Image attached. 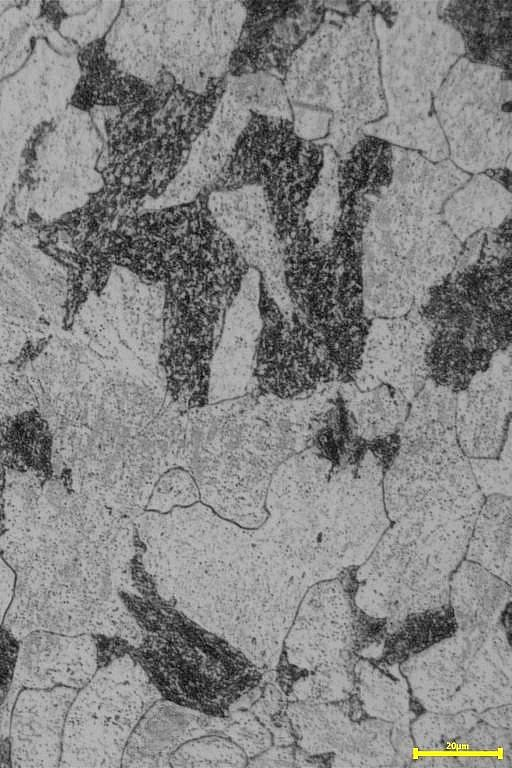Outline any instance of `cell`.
<instances>
[{
    "label": "cell",
    "mask_w": 512,
    "mask_h": 768,
    "mask_svg": "<svg viewBox=\"0 0 512 768\" xmlns=\"http://www.w3.org/2000/svg\"><path fill=\"white\" fill-rule=\"evenodd\" d=\"M225 83L224 78L211 80L197 93L165 74L140 106L128 112L107 109L105 144L97 164L100 191L124 216L159 198L176 178L224 94Z\"/></svg>",
    "instance_id": "cell-1"
},
{
    "label": "cell",
    "mask_w": 512,
    "mask_h": 768,
    "mask_svg": "<svg viewBox=\"0 0 512 768\" xmlns=\"http://www.w3.org/2000/svg\"><path fill=\"white\" fill-rule=\"evenodd\" d=\"M380 40L388 115L364 134L420 151L439 162L448 147L434 109V97L464 54L459 35L438 15V2H372Z\"/></svg>",
    "instance_id": "cell-2"
},
{
    "label": "cell",
    "mask_w": 512,
    "mask_h": 768,
    "mask_svg": "<svg viewBox=\"0 0 512 768\" xmlns=\"http://www.w3.org/2000/svg\"><path fill=\"white\" fill-rule=\"evenodd\" d=\"M455 393L427 380L413 398L400 448L385 471L387 515L416 531L469 528L483 503L458 445Z\"/></svg>",
    "instance_id": "cell-3"
},
{
    "label": "cell",
    "mask_w": 512,
    "mask_h": 768,
    "mask_svg": "<svg viewBox=\"0 0 512 768\" xmlns=\"http://www.w3.org/2000/svg\"><path fill=\"white\" fill-rule=\"evenodd\" d=\"M369 3L330 17L295 52L284 78L293 109L329 114L323 143L338 156L362 138L386 112L378 71L377 40Z\"/></svg>",
    "instance_id": "cell-4"
},
{
    "label": "cell",
    "mask_w": 512,
    "mask_h": 768,
    "mask_svg": "<svg viewBox=\"0 0 512 768\" xmlns=\"http://www.w3.org/2000/svg\"><path fill=\"white\" fill-rule=\"evenodd\" d=\"M208 196L119 218L102 259L147 284H199L236 299L250 268L214 220Z\"/></svg>",
    "instance_id": "cell-5"
},
{
    "label": "cell",
    "mask_w": 512,
    "mask_h": 768,
    "mask_svg": "<svg viewBox=\"0 0 512 768\" xmlns=\"http://www.w3.org/2000/svg\"><path fill=\"white\" fill-rule=\"evenodd\" d=\"M461 242L433 210L390 185L375 201L362 235L366 314L400 317L455 268Z\"/></svg>",
    "instance_id": "cell-6"
},
{
    "label": "cell",
    "mask_w": 512,
    "mask_h": 768,
    "mask_svg": "<svg viewBox=\"0 0 512 768\" xmlns=\"http://www.w3.org/2000/svg\"><path fill=\"white\" fill-rule=\"evenodd\" d=\"M323 165V145L299 137L293 122L251 113L220 175L207 189L260 187L281 244L304 222Z\"/></svg>",
    "instance_id": "cell-7"
},
{
    "label": "cell",
    "mask_w": 512,
    "mask_h": 768,
    "mask_svg": "<svg viewBox=\"0 0 512 768\" xmlns=\"http://www.w3.org/2000/svg\"><path fill=\"white\" fill-rule=\"evenodd\" d=\"M434 109L459 169H510L511 73L461 58L442 83Z\"/></svg>",
    "instance_id": "cell-8"
},
{
    "label": "cell",
    "mask_w": 512,
    "mask_h": 768,
    "mask_svg": "<svg viewBox=\"0 0 512 768\" xmlns=\"http://www.w3.org/2000/svg\"><path fill=\"white\" fill-rule=\"evenodd\" d=\"M163 291L157 361L166 396L179 412L186 413L209 402L214 354L235 299L186 282L166 283Z\"/></svg>",
    "instance_id": "cell-9"
},
{
    "label": "cell",
    "mask_w": 512,
    "mask_h": 768,
    "mask_svg": "<svg viewBox=\"0 0 512 768\" xmlns=\"http://www.w3.org/2000/svg\"><path fill=\"white\" fill-rule=\"evenodd\" d=\"M429 331L492 355L511 348V255L484 245L431 288L415 310Z\"/></svg>",
    "instance_id": "cell-10"
},
{
    "label": "cell",
    "mask_w": 512,
    "mask_h": 768,
    "mask_svg": "<svg viewBox=\"0 0 512 768\" xmlns=\"http://www.w3.org/2000/svg\"><path fill=\"white\" fill-rule=\"evenodd\" d=\"M157 691L128 655L98 668L68 710L59 766L120 767L124 745Z\"/></svg>",
    "instance_id": "cell-11"
},
{
    "label": "cell",
    "mask_w": 512,
    "mask_h": 768,
    "mask_svg": "<svg viewBox=\"0 0 512 768\" xmlns=\"http://www.w3.org/2000/svg\"><path fill=\"white\" fill-rule=\"evenodd\" d=\"M257 308L255 397L297 400L340 383L321 333L296 312L286 313L259 275Z\"/></svg>",
    "instance_id": "cell-12"
},
{
    "label": "cell",
    "mask_w": 512,
    "mask_h": 768,
    "mask_svg": "<svg viewBox=\"0 0 512 768\" xmlns=\"http://www.w3.org/2000/svg\"><path fill=\"white\" fill-rule=\"evenodd\" d=\"M245 9L239 1H165L163 68L181 87L201 93L224 78Z\"/></svg>",
    "instance_id": "cell-13"
},
{
    "label": "cell",
    "mask_w": 512,
    "mask_h": 768,
    "mask_svg": "<svg viewBox=\"0 0 512 768\" xmlns=\"http://www.w3.org/2000/svg\"><path fill=\"white\" fill-rule=\"evenodd\" d=\"M245 16L228 73H269L284 81L295 52L323 23L326 2L244 1Z\"/></svg>",
    "instance_id": "cell-14"
},
{
    "label": "cell",
    "mask_w": 512,
    "mask_h": 768,
    "mask_svg": "<svg viewBox=\"0 0 512 768\" xmlns=\"http://www.w3.org/2000/svg\"><path fill=\"white\" fill-rule=\"evenodd\" d=\"M208 207L220 229L261 276L276 302L291 312L283 279L282 244L279 241L263 192L247 186L209 193Z\"/></svg>",
    "instance_id": "cell-15"
},
{
    "label": "cell",
    "mask_w": 512,
    "mask_h": 768,
    "mask_svg": "<svg viewBox=\"0 0 512 768\" xmlns=\"http://www.w3.org/2000/svg\"><path fill=\"white\" fill-rule=\"evenodd\" d=\"M376 317L368 328L354 384L360 390L387 384L411 401L428 380L429 330L418 313Z\"/></svg>",
    "instance_id": "cell-16"
},
{
    "label": "cell",
    "mask_w": 512,
    "mask_h": 768,
    "mask_svg": "<svg viewBox=\"0 0 512 768\" xmlns=\"http://www.w3.org/2000/svg\"><path fill=\"white\" fill-rule=\"evenodd\" d=\"M97 669V648L93 635L30 631L19 639L14 678L7 699L0 708V723L9 724V714L20 689L67 687L79 690L91 680Z\"/></svg>",
    "instance_id": "cell-17"
},
{
    "label": "cell",
    "mask_w": 512,
    "mask_h": 768,
    "mask_svg": "<svg viewBox=\"0 0 512 768\" xmlns=\"http://www.w3.org/2000/svg\"><path fill=\"white\" fill-rule=\"evenodd\" d=\"M454 427L465 456L498 458L510 433L511 348L457 393Z\"/></svg>",
    "instance_id": "cell-18"
},
{
    "label": "cell",
    "mask_w": 512,
    "mask_h": 768,
    "mask_svg": "<svg viewBox=\"0 0 512 768\" xmlns=\"http://www.w3.org/2000/svg\"><path fill=\"white\" fill-rule=\"evenodd\" d=\"M283 279L292 310L320 333L338 323L339 272L330 244L304 221L282 244Z\"/></svg>",
    "instance_id": "cell-19"
},
{
    "label": "cell",
    "mask_w": 512,
    "mask_h": 768,
    "mask_svg": "<svg viewBox=\"0 0 512 768\" xmlns=\"http://www.w3.org/2000/svg\"><path fill=\"white\" fill-rule=\"evenodd\" d=\"M251 113L224 91L210 121L193 142L187 160L166 191L146 209L194 200L220 175Z\"/></svg>",
    "instance_id": "cell-20"
},
{
    "label": "cell",
    "mask_w": 512,
    "mask_h": 768,
    "mask_svg": "<svg viewBox=\"0 0 512 768\" xmlns=\"http://www.w3.org/2000/svg\"><path fill=\"white\" fill-rule=\"evenodd\" d=\"M76 689H23L14 701L11 724L12 767L58 766L65 716Z\"/></svg>",
    "instance_id": "cell-21"
},
{
    "label": "cell",
    "mask_w": 512,
    "mask_h": 768,
    "mask_svg": "<svg viewBox=\"0 0 512 768\" xmlns=\"http://www.w3.org/2000/svg\"><path fill=\"white\" fill-rule=\"evenodd\" d=\"M165 1H128L106 35L105 49L127 73L155 85L166 73L162 62Z\"/></svg>",
    "instance_id": "cell-22"
},
{
    "label": "cell",
    "mask_w": 512,
    "mask_h": 768,
    "mask_svg": "<svg viewBox=\"0 0 512 768\" xmlns=\"http://www.w3.org/2000/svg\"><path fill=\"white\" fill-rule=\"evenodd\" d=\"M438 15L459 35L464 58L511 73L512 1L441 2Z\"/></svg>",
    "instance_id": "cell-23"
},
{
    "label": "cell",
    "mask_w": 512,
    "mask_h": 768,
    "mask_svg": "<svg viewBox=\"0 0 512 768\" xmlns=\"http://www.w3.org/2000/svg\"><path fill=\"white\" fill-rule=\"evenodd\" d=\"M78 65L80 76L71 97V105L78 110L104 108L128 112L154 91V86L122 70L111 59L103 38L80 50Z\"/></svg>",
    "instance_id": "cell-24"
},
{
    "label": "cell",
    "mask_w": 512,
    "mask_h": 768,
    "mask_svg": "<svg viewBox=\"0 0 512 768\" xmlns=\"http://www.w3.org/2000/svg\"><path fill=\"white\" fill-rule=\"evenodd\" d=\"M442 216L456 238L465 241L511 216V192L485 173L476 175L448 198Z\"/></svg>",
    "instance_id": "cell-25"
},
{
    "label": "cell",
    "mask_w": 512,
    "mask_h": 768,
    "mask_svg": "<svg viewBox=\"0 0 512 768\" xmlns=\"http://www.w3.org/2000/svg\"><path fill=\"white\" fill-rule=\"evenodd\" d=\"M393 145L364 135L338 159L340 208L360 200L376 201L389 187L393 175Z\"/></svg>",
    "instance_id": "cell-26"
},
{
    "label": "cell",
    "mask_w": 512,
    "mask_h": 768,
    "mask_svg": "<svg viewBox=\"0 0 512 768\" xmlns=\"http://www.w3.org/2000/svg\"><path fill=\"white\" fill-rule=\"evenodd\" d=\"M338 394L361 439L372 441L401 432L410 407L409 400L397 389L380 384L360 390L354 382H346L339 384Z\"/></svg>",
    "instance_id": "cell-27"
},
{
    "label": "cell",
    "mask_w": 512,
    "mask_h": 768,
    "mask_svg": "<svg viewBox=\"0 0 512 768\" xmlns=\"http://www.w3.org/2000/svg\"><path fill=\"white\" fill-rule=\"evenodd\" d=\"M53 438L48 422L36 410L0 419V465L41 477L52 474Z\"/></svg>",
    "instance_id": "cell-28"
},
{
    "label": "cell",
    "mask_w": 512,
    "mask_h": 768,
    "mask_svg": "<svg viewBox=\"0 0 512 768\" xmlns=\"http://www.w3.org/2000/svg\"><path fill=\"white\" fill-rule=\"evenodd\" d=\"M339 156L323 145V165L319 180L312 191L304 212V221L321 243L330 242L339 221L341 209L337 180Z\"/></svg>",
    "instance_id": "cell-29"
},
{
    "label": "cell",
    "mask_w": 512,
    "mask_h": 768,
    "mask_svg": "<svg viewBox=\"0 0 512 768\" xmlns=\"http://www.w3.org/2000/svg\"><path fill=\"white\" fill-rule=\"evenodd\" d=\"M225 92L250 113L293 121L284 81L269 73L231 77Z\"/></svg>",
    "instance_id": "cell-30"
},
{
    "label": "cell",
    "mask_w": 512,
    "mask_h": 768,
    "mask_svg": "<svg viewBox=\"0 0 512 768\" xmlns=\"http://www.w3.org/2000/svg\"><path fill=\"white\" fill-rule=\"evenodd\" d=\"M500 458H472L470 466L482 491L488 494H511V444L510 433Z\"/></svg>",
    "instance_id": "cell-31"
},
{
    "label": "cell",
    "mask_w": 512,
    "mask_h": 768,
    "mask_svg": "<svg viewBox=\"0 0 512 768\" xmlns=\"http://www.w3.org/2000/svg\"><path fill=\"white\" fill-rule=\"evenodd\" d=\"M19 651V639L0 625V706L11 689Z\"/></svg>",
    "instance_id": "cell-32"
},
{
    "label": "cell",
    "mask_w": 512,
    "mask_h": 768,
    "mask_svg": "<svg viewBox=\"0 0 512 768\" xmlns=\"http://www.w3.org/2000/svg\"><path fill=\"white\" fill-rule=\"evenodd\" d=\"M3 490H4V477H3L2 466L0 465V538L6 531Z\"/></svg>",
    "instance_id": "cell-33"
},
{
    "label": "cell",
    "mask_w": 512,
    "mask_h": 768,
    "mask_svg": "<svg viewBox=\"0 0 512 768\" xmlns=\"http://www.w3.org/2000/svg\"><path fill=\"white\" fill-rule=\"evenodd\" d=\"M3 232H4V223L0 219V247H1V243H2Z\"/></svg>",
    "instance_id": "cell-34"
}]
</instances>
